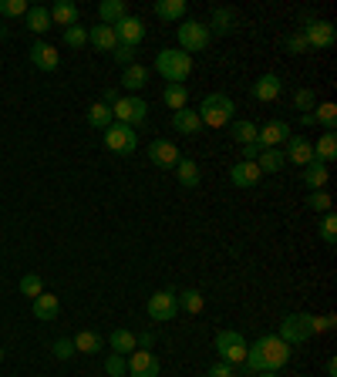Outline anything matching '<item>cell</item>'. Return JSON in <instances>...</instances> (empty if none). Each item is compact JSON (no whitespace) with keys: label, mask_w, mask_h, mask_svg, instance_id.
Here are the masks:
<instances>
[{"label":"cell","mask_w":337,"mask_h":377,"mask_svg":"<svg viewBox=\"0 0 337 377\" xmlns=\"http://www.w3.org/2000/svg\"><path fill=\"white\" fill-rule=\"evenodd\" d=\"M149 159L155 162V168H176L179 159H183V152L176 149L168 138H155L152 145H149Z\"/></svg>","instance_id":"cell-14"},{"label":"cell","mask_w":337,"mask_h":377,"mask_svg":"<svg viewBox=\"0 0 337 377\" xmlns=\"http://www.w3.org/2000/svg\"><path fill=\"white\" fill-rule=\"evenodd\" d=\"M172 128L183 132V135H200L202 121H200V115H196V108H179V111H172Z\"/></svg>","instance_id":"cell-20"},{"label":"cell","mask_w":337,"mask_h":377,"mask_svg":"<svg viewBox=\"0 0 337 377\" xmlns=\"http://www.w3.org/2000/svg\"><path fill=\"white\" fill-rule=\"evenodd\" d=\"M51 24H61V27L78 24V7L71 4V0H58V4L51 7Z\"/></svg>","instance_id":"cell-28"},{"label":"cell","mask_w":337,"mask_h":377,"mask_svg":"<svg viewBox=\"0 0 337 377\" xmlns=\"http://www.w3.org/2000/svg\"><path fill=\"white\" fill-rule=\"evenodd\" d=\"M283 159L290 162V166H310L314 162V142L304 135H290L287 138V152H283Z\"/></svg>","instance_id":"cell-15"},{"label":"cell","mask_w":337,"mask_h":377,"mask_svg":"<svg viewBox=\"0 0 337 377\" xmlns=\"http://www.w3.org/2000/svg\"><path fill=\"white\" fill-rule=\"evenodd\" d=\"M31 4L27 0H0V17H27Z\"/></svg>","instance_id":"cell-40"},{"label":"cell","mask_w":337,"mask_h":377,"mask_svg":"<svg viewBox=\"0 0 337 377\" xmlns=\"http://www.w3.org/2000/svg\"><path fill=\"white\" fill-rule=\"evenodd\" d=\"M260 179H263V172L257 168V162H236L230 168V182L236 189H253Z\"/></svg>","instance_id":"cell-18"},{"label":"cell","mask_w":337,"mask_h":377,"mask_svg":"<svg viewBox=\"0 0 337 377\" xmlns=\"http://www.w3.org/2000/svg\"><path fill=\"white\" fill-rule=\"evenodd\" d=\"M300 125H307V128H310V125H317V121H314V111H307V115H300Z\"/></svg>","instance_id":"cell-55"},{"label":"cell","mask_w":337,"mask_h":377,"mask_svg":"<svg viewBox=\"0 0 337 377\" xmlns=\"http://www.w3.org/2000/svg\"><path fill=\"white\" fill-rule=\"evenodd\" d=\"M314 121H317V125H324L327 132H334V128H337V105H334V101H321V105L314 108Z\"/></svg>","instance_id":"cell-36"},{"label":"cell","mask_w":337,"mask_h":377,"mask_svg":"<svg viewBox=\"0 0 337 377\" xmlns=\"http://www.w3.org/2000/svg\"><path fill=\"white\" fill-rule=\"evenodd\" d=\"M125 14H128V11H125V0H102V4H98V24L115 27Z\"/></svg>","instance_id":"cell-25"},{"label":"cell","mask_w":337,"mask_h":377,"mask_svg":"<svg viewBox=\"0 0 337 377\" xmlns=\"http://www.w3.org/2000/svg\"><path fill=\"white\" fill-rule=\"evenodd\" d=\"M102 135H105V149L115 152V155H132V152L138 149L135 128H128V125H122V121H111Z\"/></svg>","instance_id":"cell-7"},{"label":"cell","mask_w":337,"mask_h":377,"mask_svg":"<svg viewBox=\"0 0 337 377\" xmlns=\"http://www.w3.org/2000/svg\"><path fill=\"white\" fill-rule=\"evenodd\" d=\"M149 85V68L145 64H128L122 71V88L125 91H142Z\"/></svg>","instance_id":"cell-26"},{"label":"cell","mask_w":337,"mask_h":377,"mask_svg":"<svg viewBox=\"0 0 337 377\" xmlns=\"http://www.w3.org/2000/svg\"><path fill=\"white\" fill-rule=\"evenodd\" d=\"M64 44L68 47H85L88 44V27H78V24H71V27H64Z\"/></svg>","instance_id":"cell-42"},{"label":"cell","mask_w":337,"mask_h":377,"mask_svg":"<svg viewBox=\"0 0 337 377\" xmlns=\"http://www.w3.org/2000/svg\"><path fill=\"white\" fill-rule=\"evenodd\" d=\"M128 374L132 377H159L162 374V364L152 350H132L128 354Z\"/></svg>","instance_id":"cell-12"},{"label":"cell","mask_w":337,"mask_h":377,"mask_svg":"<svg viewBox=\"0 0 337 377\" xmlns=\"http://www.w3.org/2000/svg\"><path fill=\"white\" fill-rule=\"evenodd\" d=\"M162 101H166L172 111L189 108V91H185V85H166V91H162Z\"/></svg>","instance_id":"cell-34"},{"label":"cell","mask_w":337,"mask_h":377,"mask_svg":"<svg viewBox=\"0 0 337 377\" xmlns=\"http://www.w3.org/2000/svg\"><path fill=\"white\" fill-rule=\"evenodd\" d=\"M24 20H27V30H34V34H44V30L51 27V11H47V7H31Z\"/></svg>","instance_id":"cell-35"},{"label":"cell","mask_w":337,"mask_h":377,"mask_svg":"<svg viewBox=\"0 0 337 377\" xmlns=\"http://www.w3.org/2000/svg\"><path fill=\"white\" fill-rule=\"evenodd\" d=\"M233 142H236V145H253V142H257V125L246 118L233 121Z\"/></svg>","instance_id":"cell-37"},{"label":"cell","mask_w":337,"mask_h":377,"mask_svg":"<svg viewBox=\"0 0 337 377\" xmlns=\"http://www.w3.org/2000/svg\"><path fill=\"white\" fill-rule=\"evenodd\" d=\"M324 371H327V377H334V374H337V361H334V357H327V364H324Z\"/></svg>","instance_id":"cell-54"},{"label":"cell","mask_w":337,"mask_h":377,"mask_svg":"<svg viewBox=\"0 0 337 377\" xmlns=\"http://www.w3.org/2000/svg\"><path fill=\"white\" fill-rule=\"evenodd\" d=\"M0 37H4V20H0Z\"/></svg>","instance_id":"cell-57"},{"label":"cell","mask_w":337,"mask_h":377,"mask_svg":"<svg viewBox=\"0 0 337 377\" xmlns=\"http://www.w3.org/2000/svg\"><path fill=\"white\" fill-rule=\"evenodd\" d=\"M216 354H219V361L230 364V367H240V364L246 361V337L240 330H219L216 333Z\"/></svg>","instance_id":"cell-4"},{"label":"cell","mask_w":337,"mask_h":377,"mask_svg":"<svg viewBox=\"0 0 337 377\" xmlns=\"http://www.w3.org/2000/svg\"><path fill=\"white\" fill-rule=\"evenodd\" d=\"M280 91H283V81H280V75H260L257 81H253L250 94H253L257 101H276V98H280Z\"/></svg>","instance_id":"cell-17"},{"label":"cell","mask_w":337,"mask_h":377,"mask_svg":"<svg viewBox=\"0 0 337 377\" xmlns=\"http://www.w3.org/2000/svg\"><path fill=\"white\" fill-rule=\"evenodd\" d=\"M111 58L118 61L122 68H128V64H135V47H128V44H118L115 51H111Z\"/></svg>","instance_id":"cell-49"},{"label":"cell","mask_w":337,"mask_h":377,"mask_svg":"<svg viewBox=\"0 0 337 377\" xmlns=\"http://www.w3.org/2000/svg\"><path fill=\"white\" fill-rule=\"evenodd\" d=\"M145 310H149V317H152L155 323L176 320L179 317V297H176V290H159V293H152Z\"/></svg>","instance_id":"cell-10"},{"label":"cell","mask_w":337,"mask_h":377,"mask_svg":"<svg viewBox=\"0 0 337 377\" xmlns=\"http://www.w3.org/2000/svg\"><path fill=\"white\" fill-rule=\"evenodd\" d=\"M88 44L94 51H115L118 41H115V30L108 27V24H94V27H88Z\"/></svg>","instance_id":"cell-22"},{"label":"cell","mask_w":337,"mask_h":377,"mask_svg":"<svg viewBox=\"0 0 337 377\" xmlns=\"http://www.w3.org/2000/svg\"><path fill=\"white\" fill-rule=\"evenodd\" d=\"M314 159H317V162H324V166L337 159V135H334V132H327V135L317 138V145H314Z\"/></svg>","instance_id":"cell-31"},{"label":"cell","mask_w":337,"mask_h":377,"mask_svg":"<svg viewBox=\"0 0 337 377\" xmlns=\"http://www.w3.org/2000/svg\"><path fill=\"white\" fill-rule=\"evenodd\" d=\"M307 209H314V212H331V196L327 192H310L307 196Z\"/></svg>","instance_id":"cell-46"},{"label":"cell","mask_w":337,"mask_h":377,"mask_svg":"<svg viewBox=\"0 0 337 377\" xmlns=\"http://www.w3.org/2000/svg\"><path fill=\"white\" fill-rule=\"evenodd\" d=\"M51 354H54L58 361H68V357L75 354V344H71L68 337H61V340H54V344H51Z\"/></svg>","instance_id":"cell-48"},{"label":"cell","mask_w":337,"mask_h":377,"mask_svg":"<svg viewBox=\"0 0 337 377\" xmlns=\"http://www.w3.org/2000/svg\"><path fill=\"white\" fill-rule=\"evenodd\" d=\"M20 293H24V297H41V293H44V283H41V276H37V273H27V276H20Z\"/></svg>","instance_id":"cell-43"},{"label":"cell","mask_w":337,"mask_h":377,"mask_svg":"<svg viewBox=\"0 0 337 377\" xmlns=\"http://www.w3.org/2000/svg\"><path fill=\"white\" fill-rule=\"evenodd\" d=\"M31 64L37 71H54L58 64H61V54H58V47L44 44V41H34L31 44Z\"/></svg>","instance_id":"cell-16"},{"label":"cell","mask_w":337,"mask_h":377,"mask_svg":"<svg viewBox=\"0 0 337 377\" xmlns=\"http://www.w3.org/2000/svg\"><path fill=\"white\" fill-rule=\"evenodd\" d=\"M176 297H179V310H185V314H202V307H206L200 290H183Z\"/></svg>","instance_id":"cell-38"},{"label":"cell","mask_w":337,"mask_h":377,"mask_svg":"<svg viewBox=\"0 0 337 377\" xmlns=\"http://www.w3.org/2000/svg\"><path fill=\"white\" fill-rule=\"evenodd\" d=\"M118 98H122V91H118V88H105V94H102V101H105L108 108L115 105V101H118Z\"/></svg>","instance_id":"cell-53"},{"label":"cell","mask_w":337,"mask_h":377,"mask_svg":"<svg viewBox=\"0 0 337 377\" xmlns=\"http://www.w3.org/2000/svg\"><path fill=\"white\" fill-rule=\"evenodd\" d=\"M287 361H290V344H283L276 333H263L257 344L246 347V361L240 364V371H243V377H257L266 371L276 374Z\"/></svg>","instance_id":"cell-1"},{"label":"cell","mask_w":337,"mask_h":377,"mask_svg":"<svg viewBox=\"0 0 337 377\" xmlns=\"http://www.w3.org/2000/svg\"><path fill=\"white\" fill-rule=\"evenodd\" d=\"M257 377H280V374H274V371H266V374H257Z\"/></svg>","instance_id":"cell-56"},{"label":"cell","mask_w":337,"mask_h":377,"mask_svg":"<svg viewBox=\"0 0 337 377\" xmlns=\"http://www.w3.org/2000/svg\"><path fill=\"white\" fill-rule=\"evenodd\" d=\"M206 377H236V367H230V364H213V367H209V374Z\"/></svg>","instance_id":"cell-50"},{"label":"cell","mask_w":337,"mask_h":377,"mask_svg":"<svg viewBox=\"0 0 337 377\" xmlns=\"http://www.w3.org/2000/svg\"><path fill=\"white\" fill-rule=\"evenodd\" d=\"M71 344H75L78 354H88V357H92V354H98V350H102V337H98L94 330H78Z\"/></svg>","instance_id":"cell-32"},{"label":"cell","mask_w":337,"mask_h":377,"mask_svg":"<svg viewBox=\"0 0 337 377\" xmlns=\"http://www.w3.org/2000/svg\"><path fill=\"white\" fill-rule=\"evenodd\" d=\"M283 47H287V51H290V54H307V51H310V47H307V41H304V34H300V30H297V34H287V37H283Z\"/></svg>","instance_id":"cell-47"},{"label":"cell","mask_w":337,"mask_h":377,"mask_svg":"<svg viewBox=\"0 0 337 377\" xmlns=\"http://www.w3.org/2000/svg\"><path fill=\"white\" fill-rule=\"evenodd\" d=\"M283 344H290V347H297V344H304V340H310L314 333H310V314H287V317L280 320V333H276Z\"/></svg>","instance_id":"cell-9"},{"label":"cell","mask_w":337,"mask_h":377,"mask_svg":"<svg viewBox=\"0 0 337 377\" xmlns=\"http://www.w3.org/2000/svg\"><path fill=\"white\" fill-rule=\"evenodd\" d=\"M287 138H290V125L287 121H263V128H257V145L260 149H280V145H287Z\"/></svg>","instance_id":"cell-11"},{"label":"cell","mask_w":337,"mask_h":377,"mask_svg":"<svg viewBox=\"0 0 337 377\" xmlns=\"http://www.w3.org/2000/svg\"><path fill=\"white\" fill-rule=\"evenodd\" d=\"M115 41L118 44H128V47H138V41L145 37V20L142 17H132V14H125L118 24H115Z\"/></svg>","instance_id":"cell-13"},{"label":"cell","mask_w":337,"mask_h":377,"mask_svg":"<svg viewBox=\"0 0 337 377\" xmlns=\"http://www.w3.org/2000/svg\"><path fill=\"white\" fill-rule=\"evenodd\" d=\"M260 145H257V142H253V145H243V159H240V162H257V155H260Z\"/></svg>","instance_id":"cell-52"},{"label":"cell","mask_w":337,"mask_h":377,"mask_svg":"<svg viewBox=\"0 0 337 377\" xmlns=\"http://www.w3.org/2000/svg\"><path fill=\"white\" fill-rule=\"evenodd\" d=\"M304 41H307V47L314 51H327V47H334V41H337V30H334V24L331 20H321V17H304Z\"/></svg>","instance_id":"cell-6"},{"label":"cell","mask_w":337,"mask_h":377,"mask_svg":"<svg viewBox=\"0 0 337 377\" xmlns=\"http://www.w3.org/2000/svg\"><path fill=\"white\" fill-rule=\"evenodd\" d=\"M172 172H176V179H179V185H183V189H196V185H200V166H196V162H192V159H179V166L172 168Z\"/></svg>","instance_id":"cell-24"},{"label":"cell","mask_w":337,"mask_h":377,"mask_svg":"<svg viewBox=\"0 0 337 377\" xmlns=\"http://www.w3.org/2000/svg\"><path fill=\"white\" fill-rule=\"evenodd\" d=\"M176 37H179V51H185L189 58L196 54V51H206L209 47V27L202 24V20H183L179 27H176Z\"/></svg>","instance_id":"cell-5"},{"label":"cell","mask_w":337,"mask_h":377,"mask_svg":"<svg viewBox=\"0 0 337 377\" xmlns=\"http://www.w3.org/2000/svg\"><path fill=\"white\" fill-rule=\"evenodd\" d=\"M236 27H240V17H236V11H230V7H216L213 20H209V34L226 37V34H233Z\"/></svg>","instance_id":"cell-19"},{"label":"cell","mask_w":337,"mask_h":377,"mask_svg":"<svg viewBox=\"0 0 337 377\" xmlns=\"http://www.w3.org/2000/svg\"><path fill=\"white\" fill-rule=\"evenodd\" d=\"M135 347H142V350H152V347H155V333H152V330L135 333Z\"/></svg>","instance_id":"cell-51"},{"label":"cell","mask_w":337,"mask_h":377,"mask_svg":"<svg viewBox=\"0 0 337 377\" xmlns=\"http://www.w3.org/2000/svg\"><path fill=\"white\" fill-rule=\"evenodd\" d=\"M105 374L108 377H125L128 374V357H122V354H108L105 357Z\"/></svg>","instance_id":"cell-39"},{"label":"cell","mask_w":337,"mask_h":377,"mask_svg":"<svg viewBox=\"0 0 337 377\" xmlns=\"http://www.w3.org/2000/svg\"><path fill=\"white\" fill-rule=\"evenodd\" d=\"M108 347H111V354H122V357H128V350H135V333L125 330V327L111 330V337H108Z\"/></svg>","instance_id":"cell-29"},{"label":"cell","mask_w":337,"mask_h":377,"mask_svg":"<svg viewBox=\"0 0 337 377\" xmlns=\"http://www.w3.org/2000/svg\"><path fill=\"white\" fill-rule=\"evenodd\" d=\"M293 108H300V111H314V108H317V94H314V91L310 88H297L293 91Z\"/></svg>","instance_id":"cell-41"},{"label":"cell","mask_w":337,"mask_h":377,"mask_svg":"<svg viewBox=\"0 0 337 377\" xmlns=\"http://www.w3.org/2000/svg\"><path fill=\"white\" fill-rule=\"evenodd\" d=\"M115 121V115H111V108L105 105V101H94L92 108H88V125L92 128H98V132H105L108 125Z\"/></svg>","instance_id":"cell-33"},{"label":"cell","mask_w":337,"mask_h":377,"mask_svg":"<svg viewBox=\"0 0 337 377\" xmlns=\"http://www.w3.org/2000/svg\"><path fill=\"white\" fill-rule=\"evenodd\" d=\"M321 240L327 242V246H334V242H337V216H334V212H324V219H321Z\"/></svg>","instance_id":"cell-44"},{"label":"cell","mask_w":337,"mask_h":377,"mask_svg":"<svg viewBox=\"0 0 337 377\" xmlns=\"http://www.w3.org/2000/svg\"><path fill=\"white\" fill-rule=\"evenodd\" d=\"M334 327H337V317H334V314H324V317L310 314V333H331Z\"/></svg>","instance_id":"cell-45"},{"label":"cell","mask_w":337,"mask_h":377,"mask_svg":"<svg viewBox=\"0 0 337 377\" xmlns=\"http://www.w3.org/2000/svg\"><path fill=\"white\" fill-rule=\"evenodd\" d=\"M200 121L202 125H209V128H223V125H230L233 115H236V105H233L230 94H219V91H213V94H206L200 105Z\"/></svg>","instance_id":"cell-3"},{"label":"cell","mask_w":337,"mask_h":377,"mask_svg":"<svg viewBox=\"0 0 337 377\" xmlns=\"http://www.w3.org/2000/svg\"><path fill=\"white\" fill-rule=\"evenodd\" d=\"M283 166H287V159H283L280 149H263L260 155H257V168H260L263 175H274V172H280Z\"/></svg>","instance_id":"cell-27"},{"label":"cell","mask_w":337,"mask_h":377,"mask_svg":"<svg viewBox=\"0 0 337 377\" xmlns=\"http://www.w3.org/2000/svg\"><path fill=\"white\" fill-rule=\"evenodd\" d=\"M0 361H4V347H0Z\"/></svg>","instance_id":"cell-58"},{"label":"cell","mask_w":337,"mask_h":377,"mask_svg":"<svg viewBox=\"0 0 337 377\" xmlns=\"http://www.w3.org/2000/svg\"><path fill=\"white\" fill-rule=\"evenodd\" d=\"M155 71L166 78L168 85H183L185 78L192 75V58L179 51V47H162L155 54Z\"/></svg>","instance_id":"cell-2"},{"label":"cell","mask_w":337,"mask_h":377,"mask_svg":"<svg viewBox=\"0 0 337 377\" xmlns=\"http://www.w3.org/2000/svg\"><path fill=\"white\" fill-rule=\"evenodd\" d=\"M327 179H331V168L324 166V162H310V166H304V185L310 189V192H321L324 185H327Z\"/></svg>","instance_id":"cell-21"},{"label":"cell","mask_w":337,"mask_h":377,"mask_svg":"<svg viewBox=\"0 0 337 377\" xmlns=\"http://www.w3.org/2000/svg\"><path fill=\"white\" fill-rule=\"evenodd\" d=\"M155 17L162 20H179L185 17V0H155Z\"/></svg>","instance_id":"cell-30"},{"label":"cell","mask_w":337,"mask_h":377,"mask_svg":"<svg viewBox=\"0 0 337 377\" xmlns=\"http://www.w3.org/2000/svg\"><path fill=\"white\" fill-rule=\"evenodd\" d=\"M58 314H61V303H58V297H54V293H41V297H34V317H37V320L51 323Z\"/></svg>","instance_id":"cell-23"},{"label":"cell","mask_w":337,"mask_h":377,"mask_svg":"<svg viewBox=\"0 0 337 377\" xmlns=\"http://www.w3.org/2000/svg\"><path fill=\"white\" fill-rule=\"evenodd\" d=\"M111 115H115V121L135 128V125H142V121L149 118V105H145L138 94H122V98L111 105Z\"/></svg>","instance_id":"cell-8"}]
</instances>
